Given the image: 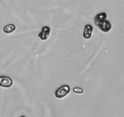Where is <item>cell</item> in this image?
I'll use <instances>...</instances> for the list:
<instances>
[{"label": "cell", "instance_id": "1", "mask_svg": "<svg viewBox=\"0 0 124 117\" xmlns=\"http://www.w3.org/2000/svg\"><path fill=\"white\" fill-rule=\"evenodd\" d=\"M70 91V87L68 85H63L58 88L55 91V96L58 99H61L66 96Z\"/></svg>", "mask_w": 124, "mask_h": 117}, {"label": "cell", "instance_id": "2", "mask_svg": "<svg viewBox=\"0 0 124 117\" xmlns=\"http://www.w3.org/2000/svg\"><path fill=\"white\" fill-rule=\"evenodd\" d=\"M96 25L101 30L104 32H108L111 30V28H112L111 23L109 21L107 20L106 19L96 23Z\"/></svg>", "mask_w": 124, "mask_h": 117}, {"label": "cell", "instance_id": "3", "mask_svg": "<svg viewBox=\"0 0 124 117\" xmlns=\"http://www.w3.org/2000/svg\"><path fill=\"white\" fill-rule=\"evenodd\" d=\"M13 85V80L10 78L6 76H0V87L4 88H10Z\"/></svg>", "mask_w": 124, "mask_h": 117}, {"label": "cell", "instance_id": "4", "mask_svg": "<svg viewBox=\"0 0 124 117\" xmlns=\"http://www.w3.org/2000/svg\"><path fill=\"white\" fill-rule=\"evenodd\" d=\"M50 28L48 26H44L41 29V32L39 33L38 37L41 40H46L48 39L49 37L50 34Z\"/></svg>", "mask_w": 124, "mask_h": 117}, {"label": "cell", "instance_id": "5", "mask_svg": "<svg viewBox=\"0 0 124 117\" xmlns=\"http://www.w3.org/2000/svg\"><path fill=\"white\" fill-rule=\"evenodd\" d=\"M93 28L90 24H87L84 27V30L83 32V37L85 39H90L92 37Z\"/></svg>", "mask_w": 124, "mask_h": 117}, {"label": "cell", "instance_id": "6", "mask_svg": "<svg viewBox=\"0 0 124 117\" xmlns=\"http://www.w3.org/2000/svg\"><path fill=\"white\" fill-rule=\"evenodd\" d=\"M107 15L105 12H101V13H98L94 17V23H95V24H96V23H99V22L101 21L107 19Z\"/></svg>", "mask_w": 124, "mask_h": 117}, {"label": "cell", "instance_id": "7", "mask_svg": "<svg viewBox=\"0 0 124 117\" xmlns=\"http://www.w3.org/2000/svg\"><path fill=\"white\" fill-rule=\"evenodd\" d=\"M16 29V27L15 24H10L8 25H6L3 28V31L6 34H10V33L13 32L15 31Z\"/></svg>", "mask_w": 124, "mask_h": 117}, {"label": "cell", "instance_id": "8", "mask_svg": "<svg viewBox=\"0 0 124 117\" xmlns=\"http://www.w3.org/2000/svg\"><path fill=\"white\" fill-rule=\"evenodd\" d=\"M73 91L76 94H82L84 93L83 89L80 87H75L73 89Z\"/></svg>", "mask_w": 124, "mask_h": 117}]
</instances>
